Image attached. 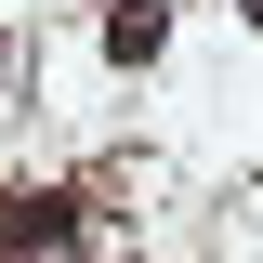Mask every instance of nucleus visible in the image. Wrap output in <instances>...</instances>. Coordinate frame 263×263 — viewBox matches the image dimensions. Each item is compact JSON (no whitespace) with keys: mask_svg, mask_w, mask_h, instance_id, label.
I'll use <instances>...</instances> for the list:
<instances>
[{"mask_svg":"<svg viewBox=\"0 0 263 263\" xmlns=\"http://www.w3.org/2000/svg\"><path fill=\"white\" fill-rule=\"evenodd\" d=\"M0 250H79V197H0Z\"/></svg>","mask_w":263,"mask_h":263,"instance_id":"obj_1","label":"nucleus"},{"mask_svg":"<svg viewBox=\"0 0 263 263\" xmlns=\"http://www.w3.org/2000/svg\"><path fill=\"white\" fill-rule=\"evenodd\" d=\"M158 40H171V0H119L105 13V66H158Z\"/></svg>","mask_w":263,"mask_h":263,"instance_id":"obj_2","label":"nucleus"},{"mask_svg":"<svg viewBox=\"0 0 263 263\" xmlns=\"http://www.w3.org/2000/svg\"><path fill=\"white\" fill-rule=\"evenodd\" d=\"M237 13H250V27H263V0H237Z\"/></svg>","mask_w":263,"mask_h":263,"instance_id":"obj_3","label":"nucleus"},{"mask_svg":"<svg viewBox=\"0 0 263 263\" xmlns=\"http://www.w3.org/2000/svg\"><path fill=\"white\" fill-rule=\"evenodd\" d=\"M0 66H13V53H0Z\"/></svg>","mask_w":263,"mask_h":263,"instance_id":"obj_4","label":"nucleus"}]
</instances>
